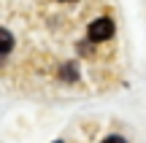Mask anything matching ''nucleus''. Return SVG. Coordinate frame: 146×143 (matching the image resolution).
<instances>
[{
    "instance_id": "obj_1",
    "label": "nucleus",
    "mask_w": 146,
    "mask_h": 143,
    "mask_svg": "<svg viewBox=\"0 0 146 143\" xmlns=\"http://www.w3.org/2000/svg\"><path fill=\"white\" fill-rule=\"evenodd\" d=\"M114 22L108 19V16H100V19H95L92 24L87 27V38L92 43H103V41H111L114 38Z\"/></svg>"
},
{
    "instance_id": "obj_2",
    "label": "nucleus",
    "mask_w": 146,
    "mask_h": 143,
    "mask_svg": "<svg viewBox=\"0 0 146 143\" xmlns=\"http://www.w3.org/2000/svg\"><path fill=\"white\" fill-rule=\"evenodd\" d=\"M14 32L8 30V27H0V59L3 57H8L11 51H14Z\"/></svg>"
},
{
    "instance_id": "obj_3",
    "label": "nucleus",
    "mask_w": 146,
    "mask_h": 143,
    "mask_svg": "<svg viewBox=\"0 0 146 143\" xmlns=\"http://www.w3.org/2000/svg\"><path fill=\"white\" fill-rule=\"evenodd\" d=\"M100 143H127V140L122 138V135H108V138H106V140H100Z\"/></svg>"
},
{
    "instance_id": "obj_4",
    "label": "nucleus",
    "mask_w": 146,
    "mask_h": 143,
    "mask_svg": "<svg viewBox=\"0 0 146 143\" xmlns=\"http://www.w3.org/2000/svg\"><path fill=\"white\" fill-rule=\"evenodd\" d=\"M57 3H73V0H57Z\"/></svg>"
},
{
    "instance_id": "obj_5",
    "label": "nucleus",
    "mask_w": 146,
    "mask_h": 143,
    "mask_svg": "<svg viewBox=\"0 0 146 143\" xmlns=\"http://www.w3.org/2000/svg\"><path fill=\"white\" fill-rule=\"evenodd\" d=\"M57 143H62V140H57Z\"/></svg>"
}]
</instances>
